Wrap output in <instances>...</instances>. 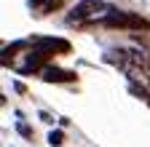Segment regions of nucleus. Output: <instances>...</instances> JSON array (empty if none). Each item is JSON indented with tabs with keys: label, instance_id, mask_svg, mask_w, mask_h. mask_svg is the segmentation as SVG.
Returning a JSON list of instances; mask_svg holds the SVG:
<instances>
[{
	"label": "nucleus",
	"instance_id": "nucleus-4",
	"mask_svg": "<svg viewBox=\"0 0 150 147\" xmlns=\"http://www.w3.org/2000/svg\"><path fill=\"white\" fill-rule=\"evenodd\" d=\"M40 75H43L46 83H72V80H78V75H75V72L62 70V67H46Z\"/></svg>",
	"mask_w": 150,
	"mask_h": 147
},
{
	"label": "nucleus",
	"instance_id": "nucleus-5",
	"mask_svg": "<svg viewBox=\"0 0 150 147\" xmlns=\"http://www.w3.org/2000/svg\"><path fill=\"white\" fill-rule=\"evenodd\" d=\"M30 6L35 8L38 16H46V13H51L56 8V0H30Z\"/></svg>",
	"mask_w": 150,
	"mask_h": 147
},
{
	"label": "nucleus",
	"instance_id": "nucleus-3",
	"mask_svg": "<svg viewBox=\"0 0 150 147\" xmlns=\"http://www.w3.org/2000/svg\"><path fill=\"white\" fill-rule=\"evenodd\" d=\"M102 8H107V6H102L99 0H83V3H78L72 11H70V22H78V19H86V16H91V13H97V11H102Z\"/></svg>",
	"mask_w": 150,
	"mask_h": 147
},
{
	"label": "nucleus",
	"instance_id": "nucleus-1",
	"mask_svg": "<svg viewBox=\"0 0 150 147\" xmlns=\"http://www.w3.org/2000/svg\"><path fill=\"white\" fill-rule=\"evenodd\" d=\"M105 27L110 30H131V32H139V30H150V22L142 19L139 13H129V11H110L105 19Z\"/></svg>",
	"mask_w": 150,
	"mask_h": 147
},
{
	"label": "nucleus",
	"instance_id": "nucleus-10",
	"mask_svg": "<svg viewBox=\"0 0 150 147\" xmlns=\"http://www.w3.org/2000/svg\"><path fill=\"white\" fill-rule=\"evenodd\" d=\"M40 120H43V123H54V118H51L48 113H40Z\"/></svg>",
	"mask_w": 150,
	"mask_h": 147
},
{
	"label": "nucleus",
	"instance_id": "nucleus-2",
	"mask_svg": "<svg viewBox=\"0 0 150 147\" xmlns=\"http://www.w3.org/2000/svg\"><path fill=\"white\" fill-rule=\"evenodd\" d=\"M32 48L40 51V53L54 56V53H67L70 51V43L67 40H59V38H35L32 40Z\"/></svg>",
	"mask_w": 150,
	"mask_h": 147
},
{
	"label": "nucleus",
	"instance_id": "nucleus-7",
	"mask_svg": "<svg viewBox=\"0 0 150 147\" xmlns=\"http://www.w3.org/2000/svg\"><path fill=\"white\" fill-rule=\"evenodd\" d=\"M131 38H134V43H137L139 48H147V51H150V30H139V32L131 35Z\"/></svg>",
	"mask_w": 150,
	"mask_h": 147
},
{
	"label": "nucleus",
	"instance_id": "nucleus-6",
	"mask_svg": "<svg viewBox=\"0 0 150 147\" xmlns=\"http://www.w3.org/2000/svg\"><path fill=\"white\" fill-rule=\"evenodd\" d=\"M129 91H131V96L142 99V102L150 107V91H147V86H142V83H131V86H129Z\"/></svg>",
	"mask_w": 150,
	"mask_h": 147
},
{
	"label": "nucleus",
	"instance_id": "nucleus-11",
	"mask_svg": "<svg viewBox=\"0 0 150 147\" xmlns=\"http://www.w3.org/2000/svg\"><path fill=\"white\" fill-rule=\"evenodd\" d=\"M62 3H67V0H56V8H59V6H62Z\"/></svg>",
	"mask_w": 150,
	"mask_h": 147
},
{
	"label": "nucleus",
	"instance_id": "nucleus-9",
	"mask_svg": "<svg viewBox=\"0 0 150 147\" xmlns=\"http://www.w3.org/2000/svg\"><path fill=\"white\" fill-rule=\"evenodd\" d=\"M16 131L22 134L24 139H32V128H30V126H24V123H19V126H16Z\"/></svg>",
	"mask_w": 150,
	"mask_h": 147
},
{
	"label": "nucleus",
	"instance_id": "nucleus-8",
	"mask_svg": "<svg viewBox=\"0 0 150 147\" xmlns=\"http://www.w3.org/2000/svg\"><path fill=\"white\" fill-rule=\"evenodd\" d=\"M48 144L51 147H62L64 144V131H51L48 134Z\"/></svg>",
	"mask_w": 150,
	"mask_h": 147
}]
</instances>
